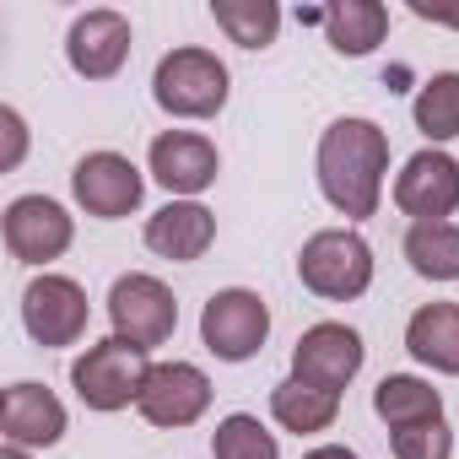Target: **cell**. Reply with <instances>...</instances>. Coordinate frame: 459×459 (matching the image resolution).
Listing matches in <instances>:
<instances>
[{
	"mask_svg": "<svg viewBox=\"0 0 459 459\" xmlns=\"http://www.w3.org/2000/svg\"><path fill=\"white\" fill-rule=\"evenodd\" d=\"M384 173H389V135L373 119H335L319 135V189L346 221L378 211Z\"/></svg>",
	"mask_w": 459,
	"mask_h": 459,
	"instance_id": "1",
	"label": "cell"
},
{
	"mask_svg": "<svg viewBox=\"0 0 459 459\" xmlns=\"http://www.w3.org/2000/svg\"><path fill=\"white\" fill-rule=\"evenodd\" d=\"M227 92H233V76L211 49H168L152 71V98L162 114L173 119H216L227 108Z\"/></svg>",
	"mask_w": 459,
	"mask_h": 459,
	"instance_id": "2",
	"label": "cell"
},
{
	"mask_svg": "<svg viewBox=\"0 0 459 459\" xmlns=\"http://www.w3.org/2000/svg\"><path fill=\"white\" fill-rule=\"evenodd\" d=\"M298 276L325 303H357L373 287V249L357 227H325L298 255Z\"/></svg>",
	"mask_w": 459,
	"mask_h": 459,
	"instance_id": "3",
	"label": "cell"
},
{
	"mask_svg": "<svg viewBox=\"0 0 459 459\" xmlns=\"http://www.w3.org/2000/svg\"><path fill=\"white\" fill-rule=\"evenodd\" d=\"M152 351L108 335L98 346H87L76 362H71V389L82 394L87 411H125V405H141V389L152 378Z\"/></svg>",
	"mask_w": 459,
	"mask_h": 459,
	"instance_id": "4",
	"label": "cell"
},
{
	"mask_svg": "<svg viewBox=\"0 0 459 459\" xmlns=\"http://www.w3.org/2000/svg\"><path fill=\"white\" fill-rule=\"evenodd\" d=\"M200 341L216 362H249L271 341V308L249 287H221L200 308Z\"/></svg>",
	"mask_w": 459,
	"mask_h": 459,
	"instance_id": "5",
	"label": "cell"
},
{
	"mask_svg": "<svg viewBox=\"0 0 459 459\" xmlns=\"http://www.w3.org/2000/svg\"><path fill=\"white\" fill-rule=\"evenodd\" d=\"M108 319H114V335L152 351L162 346L173 330H178V303L168 292V281L146 276V271H130L108 287Z\"/></svg>",
	"mask_w": 459,
	"mask_h": 459,
	"instance_id": "6",
	"label": "cell"
},
{
	"mask_svg": "<svg viewBox=\"0 0 459 459\" xmlns=\"http://www.w3.org/2000/svg\"><path fill=\"white\" fill-rule=\"evenodd\" d=\"M0 233H6V255L17 265H49L71 249L76 238V221L60 200L49 195H17L0 216Z\"/></svg>",
	"mask_w": 459,
	"mask_h": 459,
	"instance_id": "7",
	"label": "cell"
},
{
	"mask_svg": "<svg viewBox=\"0 0 459 459\" xmlns=\"http://www.w3.org/2000/svg\"><path fill=\"white\" fill-rule=\"evenodd\" d=\"M22 325L44 351L76 346L87 335V292H82V281L55 276V271L33 276L28 292H22Z\"/></svg>",
	"mask_w": 459,
	"mask_h": 459,
	"instance_id": "8",
	"label": "cell"
},
{
	"mask_svg": "<svg viewBox=\"0 0 459 459\" xmlns=\"http://www.w3.org/2000/svg\"><path fill=\"white\" fill-rule=\"evenodd\" d=\"M71 195L87 216L98 221H119L141 205L146 195V173L125 157V152H87L71 173Z\"/></svg>",
	"mask_w": 459,
	"mask_h": 459,
	"instance_id": "9",
	"label": "cell"
},
{
	"mask_svg": "<svg viewBox=\"0 0 459 459\" xmlns=\"http://www.w3.org/2000/svg\"><path fill=\"white\" fill-rule=\"evenodd\" d=\"M362 357H368L362 335H357L351 325L325 319V325H308V330L298 335V346H292V378L341 394V389L362 373Z\"/></svg>",
	"mask_w": 459,
	"mask_h": 459,
	"instance_id": "10",
	"label": "cell"
},
{
	"mask_svg": "<svg viewBox=\"0 0 459 459\" xmlns=\"http://www.w3.org/2000/svg\"><path fill=\"white\" fill-rule=\"evenodd\" d=\"M130 44H135L130 17L114 12V6H92V12H82V17L71 22V33H65V60H71V71L87 76V82H114V76L125 71V60H130Z\"/></svg>",
	"mask_w": 459,
	"mask_h": 459,
	"instance_id": "11",
	"label": "cell"
},
{
	"mask_svg": "<svg viewBox=\"0 0 459 459\" xmlns=\"http://www.w3.org/2000/svg\"><path fill=\"white\" fill-rule=\"evenodd\" d=\"M394 205L411 221H448L459 211V162L437 146H421L394 173Z\"/></svg>",
	"mask_w": 459,
	"mask_h": 459,
	"instance_id": "12",
	"label": "cell"
},
{
	"mask_svg": "<svg viewBox=\"0 0 459 459\" xmlns=\"http://www.w3.org/2000/svg\"><path fill=\"white\" fill-rule=\"evenodd\" d=\"M211 405V378L195 368V362H157L146 389H141V416L162 432H178V427H195Z\"/></svg>",
	"mask_w": 459,
	"mask_h": 459,
	"instance_id": "13",
	"label": "cell"
},
{
	"mask_svg": "<svg viewBox=\"0 0 459 459\" xmlns=\"http://www.w3.org/2000/svg\"><path fill=\"white\" fill-rule=\"evenodd\" d=\"M146 168H152V178H157L168 195L195 200L200 189L216 184L221 157H216V146H211L205 135H195V130H162V135L152 141V152H146Z\"/></svg>",
	"mask_w": 459,
	"mask_h": 459,
	"instance_id": "14",
	"label": "cell"
},
{
	"mask_svg": "<svg viewBox=\"0 0 459 459\" xmlns=\"http://www.w3.org/2000/svg\"><path fill=\"white\" fill-rule=\"evenodd\" d=\"M0 432H6L12 448H55L65 437V405L55 389L44 384H12L6 389V405H0Z\"/></svg>",
	"mask_w": 459,
	"mask_h": 459,
	"instance_id": "15",
	"label": "cell"
},
{
	"mask_svg": "<svg viewBox=\"0 0 459 459\" xmlns=\"http://www.w3.org/2000/svg\"><path fill=\"white\" fill-rule=\"evenodd\" d=\"M211 244H216V216L200 200H168L162 211L146 216V249L173 265H195Z\"/></svg>",
	"mask_w": 459,
	"mask_h": 459,
	"instance_id": "16",
	"label": "cell"
},
{
	"mask_svg": "<svg viewBox=\"0 0 459 459\" xmlns=\"http://www.w3.org/2000/svg\"><path fill=\"white\" fill-rule=\"evenodd\" d=\"M405 351L421 368L459 378V303H421L405 325Z\"/></svg>",
	"mask_w": 459,
	"mask_h": 459,
	"instance_id": "17",
	"label": "cell"
},
{
	"mask_svg": "<svg viewBox=\"0 0 459 459\" xmlns=\"http://www.w3.org/2000/svg\"><path fill=\"white\" fill-rule=\"evenodd\" d=\"M319 28H325V39H330L335 55L362 60V55H373V49L384 44V33H389V6H384V0H335V6L319 12Z\"/></svg>",
	"mask_w": 459,
	"mask_h": 459,
	"instance_id": "18",
	"label": "cell"
},
{
	"mask_svg": "<svg viewBox=\"0 0 459 459\" xmlns=\"http://www.w3.org/2000/svg\"><path fill=\"white\" fill-rule=\"evenodd\" d=\"M373 411H378V421H384L389 432H400V427L443 421V394H437L427 378H416V373H389V378H378V389H373Z\"/></svg>",
	"mask_w": 459,
	"mask_h": 459,
	"instance_id": "19",
	"label": "cell"
},
{
	"mask_svg": "<svg viewBox=\"0 0 459 459\" xmlns=\"http://www.w3.org/2000/svg\"><path fill=\"white\" fill-rule=\"evenodd\" d=\"M271 416L287 427V432H325V427H335V416H341V394H330V389H314V384H303V378H281L276 389H271Z\"/></svg>",
	"mask_w": 459,
	"mask_h": 459,
	"instance_id": "20",
	"label": "cell"
},
{
	"mask_svg": "<svg viewBox=\"0 0 459 459\" xmlns=\"http://www.w3.org/2000/svg\"><path fill=\"white\" fill-rule=\"evenodd\" d=\"M405 260L421 281H459V221H411Z\"/></svg>",
	"mask_w": 459,
	"mask_h": 459,
	"instance_id": "21",
	"label": "cell"
},
{
	"mask_svg": "<svg viewBox=\"0 0 459 459\" xmlns=\"http://www.w3.org/2000/svg\"><path fill=\"white\" fill-rule=\"evenodd\" d=\"M211 22L238 49H271L281 33V6L276 0H211Z\"/></svg>",
	"mask_w": 459,
	"mask_h": 459,
	"instance_id": "22",
	"label": "cell"
},
{
	"mask_svg": "<svg viewBox=\"0 0 459 459\" xmlns=\"http://www.w3.org/2000/svg\"><path fill=\"white\" fill-rule=\"evenodd\" d=\"M411 119H416V130H421L432 146L454 141V135H459V71L427 76L421 92H416V103H411Z\"/></svg>",
	"mask_w": 459,
	"mask_h": 459,
	"instance_id": "23",
	"label": "cell"
},
{
	"mask_svg": "<svg viewBox=\"0 0 459 459\" xmlns=\"http://www.w3.org/2000/svg\"><path fill=\"white\" fill-rule=\"evenodd\" d=\"M211 459H281V443H276V432L260 427V416L233 411L211 432Z\"/></svg>",
	"mask_w": 459,
	"mask_h": 459,
	"instance_id": "24",
	"label": "cell"
},
{
	"mask_svg": "<svg viewBox=\"0 0 459 459\" xmlns=\"http://www.w3.org/2000/svg\"><path fill=\"white\" fill-rule=\"evenodd\" d=\"M389 448H394V459H448L454 432H448V421H421V427L389 432Z\"/></svg>",
	"mask_w": 459,
	"mask_h": 459,
	"instance_id": "25",
	"label": "cell"
},
{
	"mask_svg": "<svg viewBox=\"0 0 459 459\" xmlns=\"http://www.w3.org/2000/svg\"><path fill=\"white\" fill-rule=\"evenodd\" d=\"M0 130H6V157H0V168H17L22 152H28V125L17 108H0Z\"/></svg>",
	"mask_w": 459,
	"mask_h": 459,
	"instance_id": "26",
	"label": "cell"
},
{
	"mask_svg": "<svg viewBox=\"0 0 459 459\" xmlns=\"http://www.w3.org/2000/svg\"><path fill=\"white\" fill-rule=\"evenodd\" d=\"M411 12L421 22H443V28H459V12H443V6H427V0H411Z\"/></svg>",
	"mask_w": 459,
	"mask_h": 459,
	"instance_id": "27",
	"label": "cell"
},
{
	"mask_svg": "<svg viewBox=\"0 0 459 459\" xmlns=\"http://www.w3.org/2000/svg\"><path fill=\"white\" fill-rule=\"evenodd\" d=\"M303 459H362L357 448H346V443H319V448H308Z\"/></svg>",
	"mask_w": 459,
	"mask_h": 459,
	"instance_id": "28",
	"label": "cell"
},
{
	"mask_svg": "<svg viewBox=\"0 0 459 459\" xmlns=\"http://www.w3.org/2000/svg\"><path fill=\"white\" fill-rule=\"evenodd\" d=\"M0 459H33V454H28V448H12V443H6V448H0Z\"/></svg>",
	"mask_w": 459,
	"mask_h": 459,
	"instance_id": "29",
	"label": "cell"
}]
</instances>
